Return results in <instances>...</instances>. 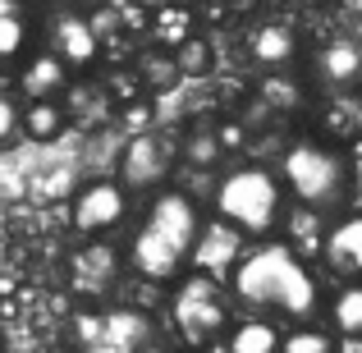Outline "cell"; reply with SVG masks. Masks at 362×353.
<instances>
[{
    "instance_id": "cell-6",
    "label": "cell",
    "mask_w": 362,
    "mask_h": 353,
    "mask_svg": "<svg viewBox=\"0 0 362 353\" xmlns=\"http://www.w3.org/2000/svg\"><path fill=\"white\" fill-rule=\"evenodd\" d=\"M124 216H129V188H124L119 179H88V184L78 188V197H74V207H69L74 230L92 234V238L124 225Z\"/></svg>"
},
{
    "instance_id": "cell-4",
    "label": "cell",
    "mask_w": 362,
    "mask_h": 353,
    "mask_svg": "<svg viewBox=\"0 0 362 353\" xmlns=\"http://www.w3.org/2000/svg\"><path fill=\"white\" fill-rule=\"evenodd\" d=\"M280 184L293 193V202L312 207V212H330L349 197L354 188V170H349V156H339L326 142L298 138L293 147L280 151Z\"/></svg>"
},
{
    "instance_id": "cell-23",
    "label": "cell",
    "mask_w": 362,
    "mask_h": 353,
    "mask_svg": "<svg viewBox=\"0 0 362 353\" xmlns=\"http://www.w3.org/2000/svg\"><path fill=\"white\" fill-rule=\"evenodd\" d=\"M170 55H175V69L188 74V79H197V74L211 69V42H202V37H184Z\"/></svg>"
},
{
    "instance_id": "cell-1",
    "label": "cell",
    "mask_w": 362,
    "mask_h": 353,
    "mask_svg": "<svg viewBox=\"0 0 362 353\" xmlns=\"http://www.w3.org/2000/svg\"><path fill=\"white\" fill-rule=\"evenodd\" d=\"M234 299L247 312L271 321H312L321 312V280L312 271V262L293 257L289 243H271L257 238L252 248H243L234 262L230 280Z\"/></svg>"
},
{
    "instance_id": "cell-31",
    "label": "cell",
    "mask_w": 362,
    "mask_h": 353,
    "mask_svg": "<svg viewBox=\"0 0 362 353\" xmlns=\"http://www.w3.org/2000/svg\"><path fill=\"white\" fill-rule=\"evenodd\" d=\"M18 133V101L0 92V142H9Z\"/></svg>"
},
{
    "instance_id": "cell-27",
    "label": "cell",
    "mask_w": 362,
    "mask_h": 353,
    "mask_svg": "<svg viewBox=\"0 0 362 353\" xmlns=\"http://www.w3.org/2000/svg\"><path fill=\"white\" fill-rule=\"evenodd\" d=\"M119 124H124L129 133H147L151 124H156V110H151V101H147V97H133V101H124Z\"/></svg>"
},
{
    "instance_id": "cell-25",
    "label": "cell",
    "mask_w": 362,
    "mask_h": 353,
    "mask_svg": "<svg viewBox=\"0 0 362 353\" xmlns=\"http://www.w3.org/2000/svg\"><path fill=\"white\" fill-rule=\"evenodd\" d=\"M221 156H225V151H221V142H216V133H211V129L188 133V142H184V161H188L193 170H211Z\"/></svg>"
},
{
    "instance_id": "cell-22",
    "label": "cell",
    "mask_w": 362,
    "mask_h": 353,
    "mask_svg": "<svg viewBox=\"0 0 362 353\" xmlns=\"http://www.w3.org/2000/svg\"><path fill=\"white\" fill-rule=\"evenodd\" d=\"M257 97H262L271 110H298L303 106V83L289 79V74H266L262 88H257Z\"/></svg>"
},
{
    "instance_id": "cell-28",
    "label": "cell",
    "mask_w": 362,
    "mask_h": 353,
    "mask_svg": "<svg viewBox=\"0 0 362 353\" xmlns=\"http://www.w3.org/2000/svg\"><path fill=\"white\" fill-rule=\"evenodd\" d=\"M88 28L97 33V42H110V37H119V9L115 5H101V9H92L88 14Z\"/></svg>"
},
{
    "instance_id": "cell-14",
    "label": "cell",
    "mask_w": 362,
    "mask_h": 353,
    "mask_svg": "<svg viewBox=\"0 0 362 353\" xmlns=\"http://www.w3.org/2000/svg\"><path fill=\"white\" fill-rule=\"evenodd\" d=\"M247 55H252L257 64L280 69V64H289L293 55H298V33H293L289 23H262L247 37Z\"/></svg>"
},
{
    "instance_id": "cell-24",
    "label": "cell",
    "mask_w": 362,
    "mask_h": 353,
    "mask_svg": "<svg viewBox=\"0 0 362 353\" xmlns=\"http://www.w3.org/2000/svg\"><path fill=\"white\" fill-rule=\"evenodd\" d=\"M74 271H92L101 284H110V280H115V271H119V253L110 243H92V248H83V253H78Z\"/></svg>"
},
{
    "instance_id": "cell-13",
    "label": "cell",
    "mask_w": 362,
    "mask_h": 353,
    "mask_svg": "<svg viewBox=\"0 0 362 353\" xmlns=\"http://www.w3.org/2000/svg\"><path fill=\"white\" fill-rule=\"evenodd\" d=\"M18 88H23L28 101H37V97H60V92L69 88V64H64L55 51H42V55H33V60L23 64Z\"/></svg>"
},
{
    "instance_id": "cell-35",
    "label": "cell",
    "mask_w": 362,
    "mask_h": 353,
    "mask_svg": "<svg viewBox=\"0 0 362 353\" xmlns=\"http://www.w3.org/2000/svg\"><path fill=\"white\" fill-rule=\"evenodd\" d=\"M133 5H142V9H160L165 0H133Z\"/></svg>"
},
{
    "instance_id": "cell-12",
    "label": "cell",
    "mask_w": 362,
    "mask_h": 353,
    "mask_svg": "<svg viewBox=\"0 0 362 353\" xmlns=\"http://www.w3.org/2000/svg\"><path fill=\"white\" fill-rule=\"evenodd\" d=\"M280 225H284V243L293 248V257H303V262H321V234H326L321 212L293 202V207H284Z\"/></svg>"
},
{
    "instance_id": "cell-19",
    "label": "cell",
    "mask_w": 362,
    "mask_h": 353,
    "mask_svg": "<svg viewBox=\"0 0 362 353\" xmlns=\"http://www.w3.org/2000/svg\"><path fill=\"white\" fill-rule=\"evenodd\" d=\"M330 335H344L362 345V284H344L330 299Z\"/></svg>"
},
{
    "instance_id": "cell-18",
    "label": "cell",
    "mask_w": 362,
    "mask_h": 353,
    "mask_svg": "<svg viewBox=\"0 0 362 353\" xmlns=\"http://www.w3.org/2000/svg\"><path fill=\"white\" fill-rule=\"evenodd\" d=\"M151 33L165 51H175L184 37H193V5H179V0H165L160 9H151Z\"/></svg>"
},
{
    "instance_id": "cell-3",
    "label": "cell",
    "mask_w": 362,
    "mask_h": 353,
    "mask_svg": "<svg viewBox=\"0 0 362 353\" xmlns=\"http://www.w3.org/2000/svg\"><path fill=\"white\" fill-rule=\"evenodd\" d=\"M211 207L243 238H271L280 230V216H284V184L266 166H239L216 184Z\"/></svg>"
},
{
    "instance_id": "cell-17",
    "label": "cell",
    "mask_w": 362,
    "mask_h": 353,
    "mask_svg": "<svg viewBox=\"0 0 362 353\" xmlns=\"http://www.w3.org/2000/svg\"><path fill=\"white\" fill-rule=\"evenodd\" d=\"M147 335H151V321H147V312L119 308V312H106V317H101V340H110V345H115V349H124V353H133V349H138Z\"/></svg>"
},
{
    "instance_id": "cell-21",
    "label": "cell",
    "mask_w": 362,
    "mask_h": 353,
    "mask_svg": "<svg viewBox=\"0 0 362 353\" xmlns=\"http://www.w3.org/2000/svg\"><path fill=\"white\" fill-rule=\"evenodd\" d=\"M28 42V18L18 0H0V60H14Z\"/></svg>"
},
{
    "instance_id": "cell-29",
    "label": "cell",
    "mask_w": 362,
    "mask_h": 353,
    "mask_svg": "<svg viewBox=\"0 0 362 353\" xmlns=\"http://www.w3.org/2000/svg\"><path fill=\"white\" fill-rule=\"evenodd\" d=\"M101 340V312H74V345H97Z\"/></svg>"
},
{
    "instance_id": "cell-2",
    "label": "cell",
    "mask_w": 362,
    "mask_h": 353,
    "mask_svg": "<svg viewBox=\"0 0 362 353\" xmlns=\"http://www.w3.org/2000/svg\"><path fill=\"white\" fill-rule=\"evenodd\" d=\"M197 230H202V212L197 202L184 193V188H165V193L151 197L142 225L129 238V266L142 275V280H175L188 266V248H193Z\"/></svg>"
},
{
    "instance_id": "cell-26",
    "label": "cell",
    "mask_w": 362,
    "mask_h": 353,
    "mask_svg": "<svg viewBox=\"0 0 362 353\" xmlns=\"http://www.w3.org/2000/svg\"><path fill=\"white\" fill-rule=\"evenodd\" d=\"M175 79H179L175 55H142V74H138V83H147V88H170Z\"/></svg>"
},
{
    "instance_id": "cell-7",
    "label": "cell",
    "mask_w": 362,
    "mask_h": 353,
    "mask_svg": "<svg viewBox=\"0 0 362 353\" xmlns=\"http://www.w3.org/2000/svg\"><path fill=\"white\" fill-rule=\"evenodd\" d=\"M243 248H247V238L234 230V225H225L221 216H211V221H202L193 248H188V266H193V271H202V275H211L216 284H225Z\"/></svg>"
},
{
    "instance_id": "cell-33",
    "label": "cell",
    "mask_w": 362,
    "mask_h": 353,
    "mask_svg": "<svg viewBox=\"0 0 362 353\" xmlns=\"http://www.w3.org/2000/svg\"><path fill=\"white\" fill-rule=\"evenodd\" d=\"M83 353H124V349H115L110 340H97V345H83Z\"/></svg>"
},
{
    "instance_id": "cell-9",
    "label": "cell",
    "mask_w": 362,
    "mask_h": 353,
    "mask_svg": "<svg viewBox=\"0 0 362 353\" xmlns=\"http://www.w3.org/2000/svg\"><path fill=\"white\" fill-rule=\"evenodd\" d=\"M321 257L335 275L344 280H362V212L335 221L326 234H321Z\"/></svg>"
},
{
    "instance_id": "cell-20",
    "label": "cell",
    "mask_w": 362,
    "mask_h": 353,
    "mask_svg": "<svg viewBox=\"0 0 362 353\" xmlns=\"http://www.w3.org/2000/svg\"><path fill=\"white\" fill-rule=\"evenodd\" d=\"M275 353H335V335L321 326H308V321H293L280 335V349Z\"/></svg>"
},
{
    "instance_id": "cell-34",
    "label": "cell",
    "mask_w": 362,
    "mask_h": 353,
    "mask_svg": "<svg viewBox=\"0 0 362 353\" xmlns=\"http://www.w3.org/2000/svg\"><path fill=\"white\" fill-rule=\"evenodd\" d=\"M349 161H362V133H354V142H349Z\"/></svg>"
},
{
    "instance_id": "cell-32",
    "label": "cell",
    "mask_w": 362,
    "mask_h": 353,
    "mask_svg": "<svg viewBox=\"0 0 362 353\" xmlns=\"http://www.w3.org/2000/svg\"><path fill=\"white\" fill-rule=\"evenodd\" d=\"M138 88H142V83H138V79H124V74H115V79H110V92H119L124 101L138 97Z\"/></svg>"
},
{
    "instance_id": "cell-36",
    "label": "cell",
    "mask_w": 362,
    "mask_h": 353,
    "mask_svg": "<svg viewBox=\"0 0 362 353\" xmlns=\"http://www.w3.org/2000/svg\"><path fill=\"white\" fill-rule=\"evenodd\" d=\"M344 5H349V9H354V14H362V0H344Z\"/></svg>"
},
{
    "instance_id": "cell-8",
    "label": "cell",
    "mask_w": 362,
    "mask_h": 353,
    "mask_svg": "<svg viewBox=\"0 0 362 353\" xmlns=\"http://www.w3.org/2000/svg\"><path fill=\"white\" fill-rule=\"evenodd\" d=\"M170 170V151L165 142L156 138V133H129V142H124V156H119V184L133 188V193H147V188H156L160 179H165Z\"/></svg>"
},
{
    "instance_id": "cell-10",
    "label": "cell",
    "mask_w": 362,
    "mask_h": 353,
    "mask_svg": "<svg viewBox=\"0 0 362 353\" xmlns=\"http://www.w3.org/2000/svg\"><path fill=\"white\" fill-rule=\"evenodd\" d=\"M51 42H55V55H60L64 64H74V69L92 64V60H97V51H101L97 33L88 28V18H83V14H60V18H55Z\"/></svg>"
},
{
    "instance_id": "cell-30",
    "label": "cell",
    "mask_w": 362,
    "mask_h": 353,
    "mask_svg": "<svg viewBox=\"0 0 362 353\" xmlns=\"http://www.w3.org/2000/svg\"><path fill=\"white\" fill-rule=\"evenodd\" d=\"M216 142H221V151H243L247 147V124L239 120H225V124H216Z\"/></svg>"
},
{
    "instance_id": "cell-16",
    "label": "cell",
    "mask_w": 362,
    "mask_h": 353,
    "mask_svg": "<svg viewBox=\"0 0 362 353\" xmlns=\"http://www.w3.org/2000/svg\"><path fill=\"white\" fill-rule=\"evenodd\" d=\"M64 106L55 97H37V101H28V110H18V129L28 133L33 142H55L64 133Z\"/></svg>"
},
{
    "instance_id": "cell-15",
    "label": "cell",
    "mask_w": 362,
    "mask_h": 353,
    "mask_svg": "<svg viewBox=\"0 0 362 353\" xmlns=\"http://www.w3.org/2000/svg\"><path fill=\"white\" fill-rule=\"evenodd\" d=\"M225 349L230 353H275L280 349V326L271 317H243L225 326Z\"/></svg>"
},
{
    "instance_id": "cell-5",
    "label": "cell",
    "mask_w": 362,
    "mask_h": 353,
    "mask_svg": "<svg viewBox=\"0 0 362 353\" xmlns=\"http://www.w3.org/2000/svg\"><path fill=\"white\" fill-rule=\"evenodd\" d=\"M170 317L179 326V340L188 349H202L211 340L225 335L230 326V303H225L221 284L202 271H188V275H175V299H170Z\"/></svg>"
},
{
    "instance_id": "cell-11",
    "label": "cell",
    "mask_w": 362,
    "mask_h": 353,
    "mask_svg": "<svg viewBox=\"0 0 362 353\" xmlns=\"http://www.w3.org/2000/svg\"><path fill=\"white\" fill-rule=\"evenodd\" d=\"M317 79L330 83V88H349V83L362 79V42L354 37H335L317 51Z\"/></svg>"
}]
</instances>
